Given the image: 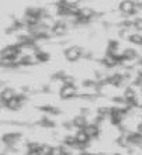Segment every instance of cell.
Masks as SVG:
<instances>
[{
    "mask_svg": "<svg viewBox=\"0 0 142 155\" xmlns=\"http://www.w3.org/2000/svg\"><path fill=\"white\" fill-rule=\"evenodd\" d=\"M59 93H61L62 99H69L76 94V86L75 85H63Z\"/></svg>",
    "mask_w": 142,
    "mask_h": 155,
    "instance_id": "cell-1",
    "label": "cell"
},
{
    "mask_svg": "<svg viewBox=\"0 0 142 155\" xmlns=\"http://www.w3.org/2000/svg\"><path fill=\"white\" fill-rule=\"evenodd\" d=\"M80 54H82V51L79 47H72V48L65 51V57L68 58L69 61L73 62V61H77V59L80 58Z\"/></svg>",
    "mask_w": 142,
    "mask_h": 155,
    "instance_id": "cell-2",
    "label": "cell"
},
{
    "mask_svg": "<svg viewBox=\"0 0 142 155\" xmlns=\"http://www.w3.org/2000/svg\"><path fill=\"white\" fill-rule=\"evenodd\" d=\"M120 10L124 14H132L137 10V4L134 2H121L120 3Z\"/></svg>",
    "mask_w": 142,
    "mask_h": 155,
    "instance_id": "cell-3",
    "label": "cell"
},
{
    "mask_svg": "<svg viewBox=\"0 0 142 155\" xmlns=\"http://www.w3.org/2000/svg\"><path fill=\"white\" fill-rule=\"evenodd\" d=\"M75 137H76V140H77V147H85L86 144L89 143V140H90V137L86 134L85 130H79Z\"/></svg>",
    "mask_w": 142,
    "mask_h": 155,
    "instance_id": "cell-4",
    "label": "cell"
},
{
    "mask_svg": "<svg viewBox=\"0 0 142 155\" xmlns=\"http://www.w3.org/2000/svg\"><path fill=\"white\" fill-rule=\"evenodd\" d=\"M86 131V134L89 135L90 138H93V137H97L98 133H100V128H98L96 124H87V126L83 128Z\"/></svg>",
    "mask_w": 142,
    "mask_h": 155,
    "instance_id": "cell-5",
    "label": "cell"
},
{
    "mask_svg": "<svg viewBox=\"0 0 142 155\" xmlns=\"http://www.w3.org/2000/svg\"><path fill=\"white\" fill-rule=\"evenodd\" d=\"M14 97H16V94H14V92H13L11 89H4L3 92H2V100H3L4 104H7V103Z\"/></svg>",
    "mask_w": 142,
    "mask_h": 155,
    "instance_id": "cell-6",
    "label": "cell"
},
{
    "mask_svg": "<svg viewBox=\"0 0 142 155\" xmlns=\"http://www.w3.org/2000/svg\"><path fill=\"white\" fill-rule=\"evenodd\" d=\"M66 31V24L65 23H55V24L52 25V33L56 34V35H61V34H63Z\"/></svg>",
    "mask_w": 142,
    "mask_h": 155,
    "instance_id": "cell-7",
    "label": "cell"
},
{
    "mask_svg": "<svg viewBox=\"0 0 142 155\" xmlns=\"http://www.w3.org/2000/svg\"><path fill=\"white\" fill-rule=\"evenodd\" d=\"M6 106H7L8 109H13V110L18 109V107L21 106V96H16L14 99H11V100H10Z\"/></svg>",
    "mask_w": 142,
    "mask_h": 155,
    "instance_id": "cell-8",
    "label": "cell"
},
{
    "mask_svg": "<svg viewBox=\"0 0 142 155\" xmlns=\"http://www.w3.org/2000/svg\"><path fill=\"white\" fill-rule=\"evenodd\" d=\"M52 150L53 148H51L49 145H41V148L35 155H52Z\"/></svg>",
    "mask_w": 142,
    "mask_h": 155,
    "instance_id": "cell-9",
    "label": "cell"
},
{
    "mask_svg": "<svg viewBox=\"0 0 142 155\" xmlns=\"http://www.w3.org/2000/svg\"><path fill=\"white\" fill-rule=\"evenodd\" d=\"M18 137H20L18 134H7L3 137V141H4V144H13V143H16Z\"/></svg>",
    "mask_w": 142,
    "mask_h": 155,
    "instance_id": "cell-10",
    "label": "cell"
},
{
    "mask_svg": "<svg viewBox=\"0 0 142 155\" xmlns=\"http://www.w3.org/2000/svg\"><path fill=\"white\" fill-rule=\"evenodd\" d=\"M73 124H75L76 127H79V128H82V130H83V128L87 126V124H86L85 117H82V116H79V117L75 118V120H73Z\"/></svg>",
    "mask_w": 142,
    "mask_h": 155,
    "instance_id": "cell-11",
    "label": "cell"
},
{
    "mask_svg": "<svg viewBox=\"0 0 142 155\" xmlns=\"http://www.w3.org/2000/svg\"><path fill=\"white\" fill-rule=\"evenodd\" d=\"M35 59H37V61H41V62L48 61V54L42 52V51H37V54H35Z\"/></svg>",
    "mask_w": 142,
    "mask_h": 155,
    "instance_id": "cell-12",
    "label": "cell"
},
{
    "mask_svg": "<svg viewBox=\"0 0 142 155\" xmlns=\"http://www.w3.org/2000/svg\"><path fill=\"white\" fill-rule=\"evenodd\" d=\"M130 41L132 44H137V45H142V37L139 34H132L130 38Z\"/></svg>",
    "mask_w": 142,
    "mask_h": 155,
    "instance_id": "cell-13",
    "label": "cell"
},
{
    "mask_svg": "<svg viewBox=\"0 0 142 155\" xmlns=\"http://www.w3.org/2000/svg\"><path fill=\"white\" fill-rule=\"evenodd\" d=\"M135 28H137V30H142V20H137V21H135Z\"/></svg>",
    "mask_w": 142,
    "mask_h": 155,
    "instance_id": "cell-14",
    "label": "cell"
},
{
    "mask_svg": "<svg viewBox=\"0 0 142 155\" xmlns=\"http://www.w3.org/2000/svg\"><path fill=\"white\" fill-rule=\"evenodd\" d=\"M138 133H139V134H142V123L138 126Z\"/></svg>",
    "mask_w": 142,
    "mask_h": 155,
    "instance_id": "cell-15",
    "label": "cell"
}]
</instances>
